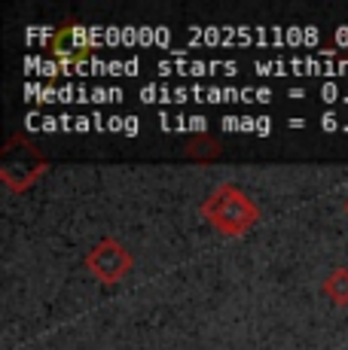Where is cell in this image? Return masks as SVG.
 Returning a JSON list of instances; mask_svg holds the SVG:
<instances>
[{
    "mask_svg": "<svg viewBox=\"0 0 348 350\" xmlns=\"http://www.w3.org/2000/svg\"><path fill=\"white\" fill-rule=\"evenodd\" d=\"M202 217L208 219L214 232L226 234V238H242L253 226L260 223V204L247 195L238 183H220L205 195L202 201Z\"/></svg>",
    "mask_w": 348,
    "mask_h": 350,
    "instance_id": "6da1fadb",
    "label": "cell"
},
{
    "mask_svg": "<svg viewBox=\"0 0 348 350\" xmlns=\"http://www.w3.org/2000/svg\"><path fill=\"white\" fill-rule=\"evenodd\" d=\"M86 268L92 278H98L101 284H119L125 274L135 268V256L132 250L113 234L98 238V244H92V250L86 253Z\"/></svg>",
    "mask_w": 348,
    "mask_h": 350,
    "instance_id": "7a4b0ae2",
    "label": "cell"
},
{
    "mask_svg": "<svg viewBox=\"0 0 348 350\" xmlns=\"http://www.w3.org/2000/svg\"><path fill=\"white\" fill-rule=\"evenodd\" d=\"M321 293L336 308H348V265L330 268V274L321 280Z\"/></svg>",
    "mask_w": 348,
    "mask_h": 350,
    "instance_id": "3957f363",
    "label": "cell"
},
{
    "mask_svg": "<svg viewBox=\"0 0 348 350\" xmlns=\"http://www.w3.org/2000/svg\"><path fill=\"white\" fill-rule=\"evenodd\" d=\"M184 156H186V159H192V161H214V159L223 156V146H220V140L214 137V134L199 131L196 137H192L190 144H186Z\"/></svg>",
    "mask_w": 348,
    "mask_h": 350,
    "instance_id": "277c9868",
    "label": "cell"
},
{
    "mask_svg": "<svg viewBox=\"0 0 348 350\" xmlns=\"http://www.w3.org/2000/svg\"><path fill=\"white\" fill-rule=\"evenodd\" d=\"M343 211H345V217H348V198L343 201Z\"/></svg>",
    "mask_w": 348,
    "mask_h": 350,
    "instance_id": "5b68a950",
    "label": "cell"
}]
</instances>
